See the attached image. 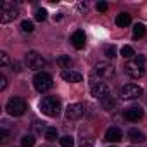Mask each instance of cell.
<instances>
[{"mask_svg": "<svg viewBox=\"0 0 147 147\" xmlns=\"http://www.w3.org/2000/svg\"><path fill=\"white\" fill-rule=\"evenodd\" d=\"M94 144H95V138H94L90 133H82V135H80V144H78V147H94Z\"/></svg>", "mask_w": 147, "mask_h": 147, "instance_id": "2e32d148", "label": "cell"}, {"mask_svg": "<svg viewBox=\"0 0 147 147\" xmlns=\"http://www.w3.org/2000/svg\"><path fill=\"white\" fill-rule=\"evenodd\" d=\"M123 138V131L118 128V126H111L107 131H106V140L107 142H119Z\"/></svg>", "mask_w": 147, "mask_h": 147, "instance_id": "5bb4252c", "label": "cell"}, {"mask_svg": "<svg viewBox=\"0 0 147 147\" xmlns=\"http://www.w3.org/2000/svg\"><path fill=\"white\" fill-rule=\"evenodd\" d=\"M52 76L49 75V73H36L35 75V78H33V85H35V88L40 92V94H43V92H49L50 88H52Z\"/></svg>", "mask_w": 147, "mask_h": 147, "instance_id": "7a4b0ae2", "label": "cell"}, {"mask_svg": "<svg viewBox=\"0 0 147 147\" xmlns=\"http://www.w3.org/2000/svg\"><path fill=\"white\" fill-rule=\"evenodd\" d=\"M61 78H62L64 82H69V83H78V82L83 80V76L80 75V73L71 71V69H64V71L61 73Z\"/></svg>", "mask_w": 147, "mask_h": 147, "instance_id": "7c38bea8", "label": "cell"}, {"mask_svg": "<svg viewBox=\"0 0 147 147\" xmlns=\"http://www.w3.org/2000/svg\"><path fill=\"white\" fill-rule=\"evenodd\" d=\"M102 107L107 109V111H113L116 107V100L113 97H106V99H102Z\"/></svg>", "mask_w": 147, "mask_h": 147, "instance_id": "ffe728a7", "label": "cell"}, {"mask_svg": "<svg viewBox=\"0 0 147 147\" xmlns=\"http://www.w3.org/2000/svg\"><path fill=\"white\" fill-rule=\"evenodd\" d=\"M125 73H126L130 78H140L144 73H145L144 62H138V61H128V62L125 64Z\"/></svg>", "mask_w": 147, "mask_h": 147, "instance_id": "8992f818", "label": "cell"}, {"mask_svg": "<svg viewBox=\"0 0 147 147\" xmlns=\"http://www.w3.org/2000/svg\"><path fill=\"white\" fill-rule=\"evenodd\" d=\"M9 62V57H7V52H0V66L5 67Z\"/></svg>", "mask_w": 147, "mask_h": 147, "instance_id": "f546056e", "label": "cell"}, {"mask_svg": "<svg viewBox=\"0 0 147 147\" xmlns=\"http://www.w3.org/2000/svg\"><path fill=\"white\" fill-rule=\"evenodd\" d=\"M42 147H49V145H42Z\"/></svg>", "mask_w": 147, "mask_h": 147, "instance_id": "e575fe53", "label": "cell"}, {"mask_svg": "<svg viewBox=\"0 0 147 147\" xmlns=\"http://www.w3.org/2000/svg\"><path fill=\"white\" fill-rule=\"evenodd\" d=\"M45 138L49 140V142H54L55 138H59V133H57V130L55 128H47V131H45Z\"/></svg>", "mask_w": 147, "mask_h": 147, "instance_id": "7402d4cb", "label": "cell"}, {"mask_svg": "<svg viewBox=\"0 0 147 147\" xmlns=\"http://www.w3.org/2000/svg\"><path fill=\"white\" fill-rule=\"evenodd\" d=\"M21 30H23V31H26V33H31V31L35 30V26H33V23H31V21L24 19V21L21 23Z\"/></svg>", "mask_w": 147, "mask_h": 147, "instance_id": "4316f807", "label": "cell"}, {"mask_svg": "<svg viewBox=\"0 0 147 147\" xmlns=\"http://www.w3.org/2000/svg\"><path fill=\"white\" fill-rule=\"evenodd\" d=\"M95 73L99 76H102V78H111L114 75V67L109 62H99L95 66Z\"/></svg>", "mask_w": 147, "mask_h": 147, "instance_id": "30bf717a", "label": "cell"}, {"mask_svg": "<svg viewBox=\"0 0 147 147\" xmlns=\"http://www.w3.org/2000/svg\"><path fill=\"white\" fill-rule=\"evenodd\" d=\"M33 130H35V133H42V131L45 133V131H47V128H45V123H43V121H42V123H40V121H35Z\"/></svg>", "mask_w": 147, "mask_h": 147, "instance_id": "83f0119b", "label": "cell"}, {"mask_svg": "<svg viewBox=\"0 0 147 147\" xmlns=\"http://www.w3.org/2000/svg\"><path fill=\"white\" fill-rule=\"evenodd\" d=\"M18 16H19V11H18V7L12 2H4L2 4V9H0V23H4V24L11 23Z\"/></svg>", "mask_w": 147, "mask_h": 147, "instance_id": "3957f363", "label": "cell"}, {"mask_svg": "<svg viewBox=\"0 0 147 147\" xmlns=\"http://www.w3.org/2000/svg\"><path fill=\"white\" fill-rule=\"evenodd\" d=\"M62 19V14H54V21H61Z\"/></svg>", "mask_w": 147, "mask_h": 147, "instance_id": "836d02e7", "label": "cell"}, {"mask_svg": "<svg viewBox=\"0 0 147 147\" xmlns=\"http://www.w3.org/2000/svg\"><path fill=\"white\" fill-rule=\"evenodd\" d=\"M59 142H61L62 147H73V145H75V140H73L71 135H64V137H61Z\"/></svg>", "mask_w": 147, "mask_h": 147, "instance_id": "603a6c76", "label": "cell"}, {"mask_svg": "<svg viewBox=\"0 0 147 147\" xmlns=\"http://www.w3.org/2000/svg\"><path fill=\"white\" fill-rule=\"evenodd\" d=\"M85 33L82 30H76L75 33L71 35V45L75 47V49H83L85 47Z\"/></svg>", "mask_w": 147, "mask_h": 147, "instance_id": "4fadbf2b", "label": "cell"}, {"mask_svg": "<svg viewBox=\"0 0 147 147\" xmlns=\"http://www.w3.org/2000/svg\"><path fill=\"white\" fill-rule=\"evenodd\" d=\"M26 64L30 69H42L45 66V59L38 52H28L26 54Z\"/></svg>", "mask_w": 147, "mask_h": 147, "instance_id": "52a82bcc", "label": "cell"}, {"mask_svg": "<svg viewBox=\"0 0 147 147\" xmlns=\"http://www.w3.org/2000/svg\"><path fill=\"white\" fill-rule=\"evenodd\" d=\"M145 33H147V30L142 23H137L133 26V38H142V36H145Z\"/></svg>", "mask_w": 147, "mask_h": 147, "instance_id": "ac0fdd59", "label": "cell"}, {"mask_svg": "<svg viewBox=\"0 0 147 147\" xmlns=\"http://www.w3.org/2000/svg\"><path fill=\"white\" fill-rule=\"evenodd\" d=\"M83 113H85L83 104H69V106L66 107V118H67L69 121L80 119V118L83 116Z\"/></svg>", "mask_w": 147, "mask_h": 147, "instance_id": "ba28073f", "label": "cell"}, {"mask_svg": "<svg viewBox=\"0 0 147 147\" xmlns=\"http://www.w3.org/2000/svg\"><path fill=\"white\" fill-rule=\"evenodd\" d=\"M5 109H7V113L11 114V116H23L24 113H26V102L21 99V97H12L9 102H7V106H5Z\"/></svg>", "mask_w": 147, "mask_h": 147, "instance_id": "277c9868", "label": "cell"}, {"mask_svg": "<svg viewBox=\"0 0 147 147\" xmlns=\"http://www.w3.org/2000/svg\"><path fill=\"white\" fill-rule=\"evenodd\" d=\"M9 137H11V131L7 130V123L4 121V123H2V128H0V142L5 144V142L9 140Z\"/></svg>", "mask_w": 147, "mask_h": 147, "instance_id": "d6986e66", "label": "cell"}, {"mask_svg": "<svg viewBox=\"0 0 147 147\" xmlns=\"http://www.w3.org/2000/svg\"><path fill=\"white\" fill-rule=\"evenodd\" d=\"M7 88V78L2 75V76H0V90H5Z\"/></svg>", "mask_w": 147, "mask_h": 147, "instance_id": "1f68e13d", "label": "cell"}, {"mask_svg": "<svg viewBox=\"0 0 147 147\" xmlns=\"http://www.w3.org/2000/svg\"><path fill=\"white\" fill-rule=\"evenodd\" d=\"M142 116H144V111H142V107H138V106H133V107L125 109V118H126L128 121H131V123L142 119Z\"/></svg>", "mask_w": 147, "mask_h": 147, "instance_id": "8fae6325", "label": "cell"}, {"mask_svg": "<svg viewBox=\"0 0 147 147\" xmlns=\"http://www.w3.org/2000/svg\"><path fill=\"white\" fill-rule=\"evenodd\" d=\"M130 23H131V16H130V14L121 12V14L116 16V24H118L119 28H125V26H128Z\"/></svg>", "mask_w": 147, "mask_h": 147, "instance_id": "e0dca14e", "label": "cell"}, {"mask_svg": "<svg viewBox=\"0 0 147 147\" xmlns=\"http://www.w3.org/2000/svg\"><path fill=\"white\" fill-rule=\"evenodd\" d=\"M21 144H23V147H33L35 145V137L33 135H24L21 138Z\"/></svg>", "mask_w": 147, "mask_h": 147, "instance_id": "d4e9b609", "label": "cell"}, {"mask_svg": "<svg viewBox=\"0 0 147 147\" xmlns=\"http://www.w3.org/2000/svg\"><path fill=\"white\" fill-rule=\"evenodd\" d=\"M87 7H88V4H87V2H82V4H78V9H80V11H83V12L87 11Z\"/></svg>", "mask_w": 147, "mask_h": 147, "instance_id": "d6a6232c", "label": "cell"}, {"mask_svg": "<svg viewBox=\"0 0 147 147\" xmlns=\"http://www.w3.org/2000/svg\"><path fill=\"white\" fill-rule=\"evenodd\" d=\"M121 55H123L125 59H130V57H133V55H135V50H133V47H130V45H125V47L121 49Z\"/></svg>", "mask_w": 147, "mask_h": 147, "instance_id": "cb8c5ba5", "label": "cell"}, {"mask_svg": "<svg viewBox=\"0 0 147 147\" xmlns=\"http://www.w3.org/2000/svg\"><path fill=\"white\" fill-rule=\"evenodd\" d=\"M35 19L40 21V23L45 21V19H47V11H45V9H36V11H35Z\"/></svg>", "mask_w": 147, "mask_h": 147, "instance_id": "484cf974", "label": "cell"}, {"mask_svg": "<svg viewBox=\"0 0 147 147\" xmlns=\"http://www.w3.org/2000/svg\"><path fill=\"white\" fill-rule=\"evenodd\" d=\"M126 137H128V140H130V142H133V144H142V142H145V135H144L142 131H138L137 128L128 130Z\"/></svg>", "mask_w": 147, "mask_h": 147, "instance_id": "9a60e30c", "label": "cell"}, {"mask_svg": "<svg viewBox=\"0 0 147 147\" xmlns=\"http://www.w3.org/2000/svg\"><path fill=\"white\" fill-rule=\"evenodd\" d=\"M40 111L49 118H57L61 113V100L57 97H43L40 100Z\"/></svg>", "mask_w": 147, "mask_h": 147, "instance_id": "6da1fadb", "label": "cell"}, {"mask_svg": "<svg viewBox=\"0 0 147 147\" xmlns=\"http://www.w3.org/2000/svg\"><path fill=\"white\" fill-rule=\"evenodd\" d=\"M57 64H59L61 67L67 69V67L71 66V59H69V55H59V57H57Z\"/></svg>", "mask_w": 147, "mask_h": 147, "instance_id": "44dd1931", "label": "cell"}, {"mask_svg": "<svg viewBox=\"0 0 147 147\" xmlns=\"http://www.w3.org/2000/svg\"><path fill=\"white\" fill-rule=\"evenodd\" d=\"M107 9H109L107 2H97V11H99V12H106Z\"/></svg>", "mask_w": 147, "mask_h": 147, "instance_id": "4dcf8cb0", "label": "cell"}, {"mask_svg": "<svg viewBox=\"0 0 147 147\" xmlns=\"http://www.w3.org/2000/svg\"><path fill=\"white\" fill-rule=\"evenodd\" d=\"M104 54H106V57H109V59L116 57V47H114V45H111V47H106Z\"/></svg>", "mask_w": 147, "mask_h": 147, "instance_id": "f1b7e54d", "label": "cell"}, {"mask_svg": "<svg viewBox=\"0 0 147 147\" xmlns=\"http://www.w3.org/2000/svg\"><path fill=\"white\" fill-rule=\"evenodd\" d=\"M90 94H92V97H95V99H106V97H109V87L106 85V83H95V85H92V88H90Z\"/></svg>", "mask_w": 147, "mask_h": 147, "instance_id": "9c48e42d", "label": "cell"}, {"mask_svg": "<svg viewBox=\"0 0 147 147\" xmlns=\"http://www.w3.org/2000/svg\"><path fill=\"white\" fill-rule=\"evenodd\" d=\"M142 94H144L142 87H138V85H135V83H128V85H125V87H121V88H119V97H121L123 100L138 99Z\"/></svg>", "mask_w": 147, "mask_h": 147, "instance_id": "5b68a950", "label": "cell"}]
</instances>
